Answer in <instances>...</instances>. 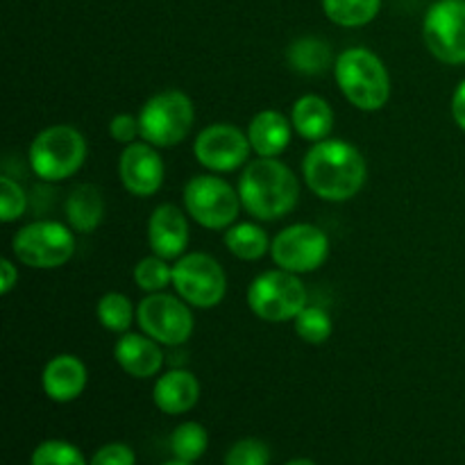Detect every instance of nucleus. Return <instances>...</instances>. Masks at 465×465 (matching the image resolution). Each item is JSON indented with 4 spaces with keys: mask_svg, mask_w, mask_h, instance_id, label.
Segmentation results:
<instances>
[{
    "mask_svg": "<svg viewBox=\"0 0 465 465\" xmlns=\"http://www.w3.org/2000/svg\"><path fill=\"white\" fill-rule=\"evenodd\" d=\"M334 80L343 98L359 112H380L391 98V75L380 54L354 45L336 54Z\"/></svg>",
    "mask_w": 465,
    "mask_h": 465,
    "instance_id": "3",
    "label": "nucleus"
},
{
    "mask_svg": "<svg viewBox=\"0 0 465 465\" xmlns=\"http://www.w3.org/2000/svg\"><path fill=\"white\" fill-rule=\"evenodd\" d=\"M66 225L80 234H91L104 218L103 191L95 184H80L68 193L64 203Z\"/></svg>",
    "mask_w": 465,
    "mask_h": 465,
    "instance_id": "21",
    "label": "nucleus"
},
{
    "mask_svg": "<svg viewBox=\"0 0 465 465\" xmlns=\"http://www.w3.org/2000/svg\"><path fill=\"white\" fill-rule=\"evenodd\" d=\"M291 125L304 141H325L334 130V109L321 95L304 94L291 107Z\"/></svg>",
    "mask_w": 465,
    "mask_h": 465,
    "instance_id": "20",
    "label": "nucleus"
},
{
    "mask_svg": "<svg viewBox=\"0 0 465 465\" xmlns=\"http://www.w3.org/2000/svg\"><path fill=\"white\" fill-rule=\"evenodd\" d=\"M134 284L148 293H162L168 286H173V266H168L166 259L159 254H148L139 259L134 266Z\"/></svg>",
    "mask_w": 465,
    "mask_h": 465,
    "instance_id": "27",
    "label": "nucleus"
},
{
    "mask_svg": "<svg viewBox=\"0 0 465 465\" xmlns=\"http://www.w3.org/2000/svg\"><path fill=\"white\" fill-rule=\"evenodd\" d=\"M162 465H193V463H186V461H177V459H173V461H166Z\"/></svg>",
    "mask_w": 465,
    "mask_h": 465,
    "instance_id": "37",
    "label": "nucleus"
},
{
    "mask_svg": "<svg viewBox=\"0 0 465 465\" xmlns=\"http://www.w3.org/2000/svg\"><path fill=\"white\" fill-rule=\"evenodd\" d=\"M200 381L186 368H173L157 377L153 386L154 407L166 416L189 413L200 402Z\"/></svg>",
    "mask_w": 465,
    "mask_h": 465,
    "instance_id": "18",
    "label": "nucleus"
},
{
    "mask_svg": "<svg viewBox=\"0 0 465 465\" xmlns=\"http://www.w3.org/2000/svg\"><path fill=\"white\" fill-rule=\"evenodd\" d=\"M195 123L193 100L177 89H166L145 100L139 112L141 139L154 148H175Z\"/></svg>",
    "mask_w": 465,
    "mask_h": 465,
    "instance_id": "5",
    "label": "nucleus"
},
{
    "mask_svg": "<svg viewBox=\"0 0 465 465\" xmlns=\"http://www.w3.org/2000/svg\"><path fill=\"white\" fill-rule=\"evenodd\" d=\"M118 177H121L123 189L134 198H153L166 180V166H163L159 148L143 139L123 145V153L118 157Z\"/></svg>",
    "mask_w": 465,
    "mask_h": 465,
    "instance_id": "14",
    "label": "nucleus"
},
{
    "mask_svg": "<svg viewBox=\"0 0 465 465\" xmlns=\"http://www.w3.org/2000/svg\"><path fill=\"white\" fill-rule=\"evenodd\" d=\"M295 334L309 345H322L330 341L331 331H334V325H331V316L322 307H307L295 316L293 321Z\"/></svg>",
    "mask_w": 465,
    "mask_h": 465,
    "instance_id": "28",
    "label": "nucleus"
},
{
    "mask_svg": "<svg viewBox=\"0 0 465 465\" xmlns=\"http://www.w3.org/2000/svg\"><path fill=\"white\" fill-rule=\"evenodd\" d=\"M136 322L141 331L162 343L163 348H180L193 336L195 321L191 304L180 295L148 293L136 304Z\"/></svg>",
    "mask_w": 465,
    "mask_h": 465,
    "instance_id": "9",
    "label": "nucleus"
},
{
    "mask_svg": "<svg viewBox=\"0 0 465 465\" xmlns=\"http://www.w3.org/2000/svg\"><path fill=\"white\" fill-rule=\"evenodd\" d=\"M286 62L300 75L321 77L334 68L336 57L331 54L330 44L318 36H300L286 48Z\"/></svg>",
    "mask_w": 465,
    "mask_h": 465,
    "instance_id": "22",
    "label": "nucleus"
},
{
    "mask_svg": "<svg viewBox=\"0 0 465 465\" xmlns=\"http://www.w3.org/2000/svg\"><path fill=\"white\" fill-rule=\"evenodd\" d=\"M245 132L257 157H280L291 145L293 125H291V118H286L277 109H262L254 114Z\"/></svg>",
    "mask_w": 465,
    "mask_h": 465,
    "instance_id": "19",
    "label": "nucleus"
},
{
    "mask_svg": "<svg viewBox=\"0 0 465 465\" xmlns=\"http://www.w3.org/2000/svg\"><path fill=\"white\" fill-rule=\"evenodd\" d=\"M422 39L431 57L448 66L465 64V0H436L422 21Z\"/></svg>",
    "mask_w": 465,
    "mask_h": 465,
    "instance_id": "12",
    "label": "nucleus"
},
{
    "mask_svg": "<svg viewBox=\"0 0 465 465\" xmlns=\"http://www.w3.org/2000/svg\"><path fill=\"white\" fill-rule=\"evenodd\" d=\"M18 284V268L12 259H0V295H9Z\"/></svg>",
    "mask_w": 465,
    "mask_h": 465,
    "instance_id": "34",
    "label": "nucleus"
},
{
    "mask_svg": "<svg viewBox=\"0 0 465 465\" xmlns=\"http://www.w3.org/2000/svg\"><path fill=\"white\" fill-rule=\"evenodd\" d=\"M109 134L116 143L130 145L136 139H141V125L139 116H132V114H116V116L109 121Z\"/></svg>",
    "mask_w": 465,
    "mask_h": 465,
    "instance_id": "33",
    "label": "nucleus"
},
{
    "mask_svg": "<svg viewBox=\"0 0 465 465\" xmlns=\"http://www.w3.org/2000/svg\"><path fill=\"white\" fill-rule=\"evenodd\" d=\"M89 384V371L75 354H57L41 372V389L45 398L57 404H68L80 398Z\"/></svg>",
    "mask_w": 465,
    "mask_h": 465,
    "instance_id": "16",
    "label": "nucleus"
},
{
    "mask_svg": "<svg viewBox=\"0 0 465 465\" xmlns=\"http://www.w3.org/2000/svg\"><path fill=\"white\" fill-rule=\"evenodd\" d=\"M12 252L27 268H62L75 254V234L59 221H35L14 234Z\"/></svg>",
    "mask_w": 465,
    "mask_h": 465,
    "instance_id": "8",
    "label": "nucleus"
},
{
    "mask_svg": "<svg viewBox=\"0 0 465 465\" xmlns=\"http://www.w3.org/2000/svg\"><path fill=\"white\" fill-rule=\"evenodd\" d=\"M114 359L134 380H150L157 377L163 368V350L162 343L150 339L148 334H132L125 331L114 345Z\"/></svg>",
    "mask_w": 465,
    "mask_h": 465,
    "instance_id": "17",
    "label": "nucleus"
},
{
    "mask_svg": "<svg viewBox=\"0 0 465 465\" xmlns=\"http://www.w3.org/2000/svg\"><path fill=\"white\" fill-rule=\"evenodd\" d=\"M27 209V195L23 186L9 175L0 177V221L5 225L18 221Z\"/></svg>",
    "mask_w": 465,
    "mask_h": 465,
    "instance_id": "30",
    "label": "nucleus"
},
{
    "mask_svg": "<svg viewBox=\"0 0 465 465\" xmlns=\"http://www.w3.org/2000/svg\"><path fill=\"white\" fill-rule=\"evenodd\" d=\"M89 465H136V454L125 443H107L91 457Z\"/></svg>",
    "mask_w": 465,
    "mask_h": 465,
    "instance_id": "32",
    "label": "nucleus"
},
{
    "mask_svg": "<svg viewBox=\"0 0 465 465\" xmlns=\"http://www.w3.org/2000/svg\"><path fill=\"white\" fill-rule=\"evenodd\" d=\"M452 118L454 123H457V127L461 132H465V77L461 82H459V86L454 89V95H452Z\"/></svg>",
    "mask_w": 465,
    "mask_h": 465,
    "instance_id": "35",
    "label": "nucleus"
},
{
    "mask_svg": "<svg viewBox=\"0 0 465 465\" xmlns=\"http://www.w3.org/2000/svg\"><path fill=\"white\" fill-rule=\"evenodd\" d=\"M271 448L259 439H241L227 450L225 465H268Z\"/></svg>",
    "mask_w": 465,
    "mask_h": 465,
    "instance_id": "31",
    "label": "nucleus"
},
{
    "mask_svg": "<svg viewBox=\"0 0 465 465\" xmlns=\"http://www.w3.org/2000/svg\"><path fill=\"white\" fill-rule=\"evenodd\" d=\"M302 177L316 198L348 203L366 186L368 163L357 145L343 139L312 143L302 159Z\"/></svg>",
    "mask_w": 465,
    "mask_h": 465,
    "instance_id": "1",
    "label": "nucleus"
},
{
    "mask_svg": "<svg viewBox=\"0 0 465 465\" xmlns=\"http://www.w3.org/2000/svg\"><path fill=\"white\" fill-rule=\"evenodd\" d=\"M284 465H316V463H313L312 459H293V461H289Z\"/></svg>",
    "mask_w": 465,
    "mask_h": 465,
    "instance_id": "36",
    "label": "nucleus"
},
{
    "mask_svg": "<svg viewBox=\"0 0 465 465\" xmlns=\"http://www.w3.org/2000/svg\"><path fill=\"white\" fill-rule=\"evenodd\" d=\"M86 153L89 148L82 132L66 123H59L45 127L32 139L27 162L39 180L64 182L84 166Z\"/></svg>",
    "mask_w": 465,
    "mask_h": 465,
    "instance_id": "4",
    "label": "nucleus"
},
{
    "mask_svg": "<svg viewBox=\"0 0 465 465\" xmlns=\"http://www.w3.org/2000/svg\"><path fill=\"white\" fill-rule=\"evenodd\" d=\"M173 289L195 309H213L225 300L227 275L207 252H186L173 263Z\"/></svg>",
    "mask_w": 465,
    "mask_h": 465,
    "instance_id": "10",
    "label": "nucleus"
},
{
    "mask_svg": "<svg viewBox=\"0 0 465 465\" xmlns=\"http://www.w3.org/2000/svg\"><path fill=\"white\" fill-rule=\"evenodd\" d=\"M95 316H98L103 330L112 331V334H125V331H130L132 322H134L136 309L125 293L109 291L95 304Z\"/></svg>",
    "mask_w": 465,
    "mask_h": 465,
    "instance_id": "25",
    "label": "nucleus"
},
{
    "mask_svg": "<svg viewBox=\"0 0 465 465\" xmlns=\"http://www.w3.org/2000/svg\"><path fill=\"white\" fill-rule=\"evenodd\" d=\"M236 189L245 212L263 223L284 218L300 200L298 177L277 157H259L245 163Z\"/></svg>",
    "mask_w": 465,
    "mask_h": 465,
    "instance_id": "2",
    "label": "nucleus"
},
{
    "mask_svg": "<svg viewBox=\"0 0 465 465\" xmlns=\"http://www.w3.org/2000/svg\"><path fill=\"white\" fill-rule=\"evenodd\" d=\"M148 245L153 254L166 262H177L189 245V218L177 204L163 203L148 218Z\"/></svg>",
    "mask_w": 465,
    "mask_h": 465,
    "instance_id": "15",
    "label": "nucleus"
},
{
    "mask_svg": "<svg viewBox=\"0 0 465 465\" xmlns=\"http://www.w3.org/2000/svg\"><path fill=\"white\" fill-rule=\"evenodd\" d=\"M322 14L339 27H363L377 18L381 0H322Z\"/></svg>",
    "mask_w": 465,
    "mask_h": 465,
    "instance_id": "24",
    "label": "nucleus"
},
{
    "mask_svg": "<svg viewBox=\"0 0 465 465\" xmlns=\"http://www.w3.org/2000/svg\"><path fill=\"white\" fill-rule=\"evenodd\" d=\"M184 212L204 230H227L236 223L241 209L239 189L216 173L195 175L184 186Z\"/></svg>",
    "mask_w": 465,
    "mask_h": 465,
    "instance_id": "7",
    "label": "nucleus"
},
{
    "mask_svg": "<svg viewBox=\"0 0 465 465\" xmlns=\"http://www.w3.org/2000/svg\"><path fill=\"white\" fill-rule=\"evenodd\" d=\"M248 309L266 322L295 321L300 312L309 304V291L300 275L282 268L262 272L248 286Z\"/></svg>",
    "mask_w": 465,
    "mask_h": 465,
    "instance_id": "6",
    "label": "nucleus"
},
{
    "mask_svg": "<svg viewBox=\"0 0 465 465\" xmlns=\"http://www.w3.org/2000/svg\"><path fill=\"white\" fill-rule=\"evenodd\" d=\"M223 243L241 262H259L262 257L271 254L272 241L262 225L243 221L227 227Z\"/></svg>",
    "mask_w": 465,
    "mask_h": 465,
    "instance_id": "23",
    "label": "nucleus"
},
{
    "mask_svg": "<svg viewBox=\"0 0 465 465\" xmlns=\"http://www.w3.org/2000/svg\"><path fill=\"white\" fill-rule=\"evenodd\" d=\"M30 465H89L80 448L62 439L44 440L35 448Z\"/></svg>",
    "mask_w": 465,
    "mask_h": 465,
    "instance_id": "29",
    "label": "nucleus"
},
{
    "mask_svg": "<svg viewBox=\"0 0 465 465\" xmlns=\"http://www.w3.org/2000/svg\"><path fill=\"white\" fill-rule=\"evenodd\" d=\"M209 448V434L200 422H182L171 434V452L177 461L195 463Z\"/></svg>",
    "mask_w": 465,
    "mask_h": 465,
    "instance_id": "26",
    "label": "nucleus"
},
{
    "mask_svg": "<svg viewBox=\"0 0 465 465\" xmlns=\"http://www.w3.org/2000/svg\"><path fill=\"white\" fill-rule=\"evenodd\" d=\"M248 132L232 123H212L203 127L193 141V157L212 173H232L250 162Z\"/></svg>",
    "mask_w": 465,
    "mask_h": 465,
    "instance_id": "13",
    "label": "nucleus"
},
{
    "mask_svg": "<svg viewBox=\"0 0 465 465\" xmlns=\"http://www.w3.org/2000/svg\"><path fill=\"white\" fill-rule=\"evenodd\" d=\"M271 257L282 271L307 275L330 257V236L313 223H295L277 232L271 243Z\"/></svg>",
    "mask_w": 465,
    "mask_h": 465,
    "instance_id": "11",
    "label": "nucleus"
}]
</instances>
